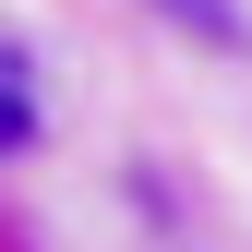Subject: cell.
<instances>
[{"label":"cell","mask_w":252,"mask_h":252,"mask_svg":"<svg viewBox=\"0 0 252 252\" xmlns=\"http://www.w3.org/2000/svg\"><path fill=\"white\" fill-rule=\"evenodd\" d=\"M156 12L192 24V36H216V48H240V12H228V0H156Z\"/></svg>","instance_id":"cell-1"},{"label":"cell","mask_w":252,"mask_h":252,"mask_svg":"<svg viewBox=\"0 0 252 252\" xmlns=\"http://www.w3.org/2000/svg\"><path fill=\"white\" fill-rule=\"evenodd\" d=\"M24 144H36V108H24V96H0V156H24Z\"/></svg>","instance_id":"cell-2"}]
</instances>
